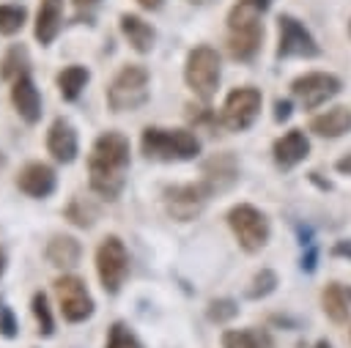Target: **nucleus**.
<instances>
[{
    "mask_svg": "<svg viewBox=\"0 0 351 348\" xmlns=\"http://www.w3.org/2000/svg\"><path fill=\"white\" fill-rule=\"evenodd\" d=\"M203 181L214 189V192H219V189H228L233 181H236V162H233V156H228V153H222V156H214V159H208L206 164H203Z\"/></svg>",
    "mask_w": 351,
    "mask_h": 348,
    "instance_id": "aec40b11",
    "label": "nucleus"
},
{
    "mask_svg": "<svg viewBox=\"0 0 351 348\" xmlns=\"http://www.w3.org/2000/svg\"><path fill=\"white\" fill-rule=\"evenodd\" d=\"M307 153H310V142H307L304 132H299V129H291L288 134H282V137L274 142V162H277L282 170L299 164Z\"/></svg>",
    "mask_w": 351,
    "mask_h": 348,
    "instance_id": "f3484780",
    "label": "nucleus"
},
{
    "mask_svg": "<svg viewBox=\"0 0 351 348\" xmlns=\"http://www.w3.org/2000/svg\"><path fill=\"white\" fill-rule=\"evenodd\" d=\"M55 184H58L55 181V170L49 164H44V162H30L16 175L19 192H25L27 197H36V200L49 197L55 192Z\"/></svg>",
    "mask_w": 351,
    "mask_h": 348,
    "instance_id": "4468645a",
    "label": "nucleus"
},
{
    "mask_svg": "<svg viewBox=\"0 0 351 348\" xmlns=\"http://www.w3.org/2000/svg\"><path fill=\"white\" fill-rule=\"evenodd\" d=\"M96 274L104 293H118L129 274V252L118 236H107L96 249Z\"/></svg>",
    "mask_w": 351,
    "mask_h": 348,
    "instance_id": "39448f33",
    "label": "nucleus"
},
{
    "mask_svg": "<svg viewBox=\"0 0 351 348\" xmlns=\"http://www.w3.org/2000/svg\"><path fill=\"white\" fill-rule=\"evenodd\" d=\"M145 101H148V69L137 66V63L123 66L107 88L110 110L112 112H132V110H140Z\"/></svg>",
    "mask_w": 351,
    "mask_h": 348,
    "instance_id": "20e7f679",
    "label": "nucleus"
},
{
    "mask_svg": "<svg viewBox=\"0 0 351 348\" xmlns=\"http://www.w3.org/2000/svg\"><path fill=\"white\" fill-rule=\"evenodd\" d=\"M137 3H140L145 11H159V8H162V0H137Z\"/></svg>",
    "mask_w": 351,
    "mask_h": 348,
    "instance_id": "c9c22d12",
    "label": "nucleus"
},
{
    "mask_svg": "<svg viewBox=\"0 0 351 348\" xmlns=\"http://www.w3.org/2000/svg\"><path fill=\"white\" fill-rule=\"evenodd\" d=\"M101 0H74V5H77V11H93L96 5H99Z\"/></svg>",
    "mask_w": 351,
    "mask_h": 348,
    "instance_id": "f704fd0d",
    "label": "nucleus"
},
{
    "mask_svg": "<svg viewBox=\"0 0 351 348\" xmlns=\"http://www.w3.org/2000/svg\"><path fill=\"white\" fill-rule=\"evenodd\" d=\"M332 255H346V258H351V241L335 244V247H332Z\"/></svg>",
    "mask_w": 351,
    "mask_h": 348,
    "instance_id": "72a5a7b5",
    "label": "nucleus"
},
{
    "mask_svg": "<svg viewBox=\"0 0 351 348\" xmlns=\"http://www.w3.org/2000/svg\"><path fill=\"white\" fill-rule=\"evenodd\" d=\"M0 334L8 337V340L16 337V318L8 307H0Z\"/></svg>",
    "mask_w": 351,
    "mask_h": 348,
    "instance_id": "2f4dec72",
    "label": "nucleus"
},
{
    "mask_svg": "<svg viewBox=\"0 0 351 348\" xmlns=\"http://www.w3.org/2000/svg\"><path fill=\"white\" fill-rule=\"evenodd\" d=\"M313 348H332V345H329V343H326V340H321V343H315V345H313Z\"/></svg>",
    "mask_w": 351,
    "mask_h": 348,
    "instance_id": "58836bf2",
    "label": "nucleus"
},
{
    "mask_svg": "<svg viewBox=\"0 0 351 348\" xmlns=\"http://www.w3.org/2000/svg\"><path fill=\"white\" fill-rule=\"evenodd\" d=\"M271 5V0H239L228 14V49L236 60H252L261 38L263 25L261 16Z\"/></svg>",
    "mask_w": 351,
    "mask_h": 348,
    "instance_id": "f03ea898",
    "label": "nucleus"
},
{
    "mask_svg": "<svg viewBox=\"0 0 351 348\" xmlns=\"http://www.w3.org/2000/svg\"><path fill=\"white\" fill-rule=\"evenodd\" d=\"M277 112H274V118L277 121H285L288 115H291V101H277V107H274Z\"/></svg>",
    "mask_w": 351,
    "mask_h": 348,
    "instance_id": "473e14b6",
    "label": "nucleus"
},
{
    "mask_svg": "<svg viewBox=\"0 0 351 348\" xmlns=\"http://www.w3.org/2000/svg\"><path fill=\"white\" fill-rule=\"evenodd\" d=\"M104 348H143V343L137 340V334L126 326V323H112L107 332V345Z\"/></svg>",
    "mask_w": 351,
    "mask_h": 348,
    "instance_id": "cd10ccee",
    "label": "nucleus"
},
{
    "mask_svg": "<svg viewBox=\"0 0 351 348\" xmlns=\"http://www.w3.org/2000/svg\"><path fill=\"white\" fill-rule=\"evenodd\" d=\"M337 170H340V173H348V175H351V156H343V159L337 162Z\"/></svg>",
    "mask_w": 351,
    "mask_h": 348,
    "instance_id": "e433bc0d",
    "label": "nucleus"
},
{
    "mask_svg": "<svg viewBox=\"0 0 351 348\" xmlns=\"http://www.w3.org/2000/svg\"><path fill=\"white\" fill-rule=\"evenodd\" d=\"M277 30H280L277 58H315L321 52L318 44H315V38L310 36V30L299 19L282 14L277 19Z\"/></svg>",
    "mask_w": 351,
    "mask_h": 348,
    "instance_id": "9b49d317",
    "label": "nucleus"
},
{
    "mask_svg": "<svg viewBox=\"0 0 351 348\" xmlns=\"http://www.w3.org/2000/svg\"><path fill=\"white\" fill-rule=\"evenodd\" d=\"M82 255V247L74 236H52V241L47 244V260L58 269H71L77 266Z\"/></svg>",
    "mask_w": 351,
    "mask_h": 348,
    "instance_id": "412c9836",
    "label": "nucleus"
},
{
    "mask_svg": "<svg viewBox=\"0 0 351 348\" xmlns=\"http://www.w3.org/2000/svg\"><path fill=\"white\" fill-rule=\"evenodd\" d=\"M274 285H277V277H274V271L263 269V271L255 277V288L250 290V299H261V296L271 293V290H274Z\"/></svg>",
    "mask_w": 351,
    "mask_h": 348,
    "instance_id": "c756f323",
    "label": "nucleus"
},
{
    "mask_svg": "<svg viewBox=\"0 0 351 348\" xmlns=\"http://www.w3.org/2000/svg\"><path fill=\"white\" fill-rule=\"evenodd\" d=\"M293 96L302 101L304 110H315L321 107L326 99H332L335 93H340V79L335 74H324V71H310L304 77H296L291 85Z\"/></svg>",
    "mask_w": 351,
    "mask_h": 348,
    "instance_id": "f8f14e48",
    "label": "nucleus"
},
{
    "mask_svg": "<svg viewBox=\"0 0 351 348\" xmlns=\"http://www.w3.org/2000/svg\"><path fill=\"white\" fill-rule=\"evenodd\" d=\"M228 225L236 233L244 252H258L269 241V219L255 206H247V203L233 206L228 211Z\"/></svg>",
    "mask_w": 351,
    "mask_h": 348,
    "instance_id": "0eeeda50",
    "label": "nucleus"
},
{
    "mask_svg": "<svg viewBox=\"0 0 351 348\" xmlns=\"http://www.w3.org/2000/svg\"><path fill=\"white\" fill-rule=\"evenodd\" d=\"M30 310H33V318L38 323V334L41 337H49L55 332V321H52V312H49V301L44 293H36L33 301H30Z\"/></svg>",
    "mask_w": 351,
    "mask_h": 348,
    "instance_id": "bb28decb",
    "label": "nucleus"
},
{
    "mask_svg": "<svg viewBox=\"0 0 351 348\" xmlns=\"http://www.w3.org/2000/svg\"><path fill=\"white\" fill-rule=\"evenodd\" d=\"M184 77H186V85L203 99L208 101L219 85V55L217 49L211 47H195L186 58V66H184Z\"/></svg>",
    "mask_w": 351,
    "mask_h": 348,
    "instance_id": "423d86ee",
    "label": "nucleus"
},
{
    "mask_svg": "<svg viewBox=\"0 0 351 348\" xmlns=\"http://www.w3.org/2000/svg\"><path fill=\"white\" fill-rule=\"evenodd\" d=\"M129 173V140L110 129L101 132L88 153V181L90 189L104 200H118L126 186Z\"/></svg>",
    "mask_w": 351,
    "mask_h": 348,
    "instance_id": "f257e3e1",
    "label": "nucleus"
},
{
    "mask_svg": "<svg viewBox=\"0 0 351 348\" xmlns=\"http://www.w3.org/2000/svg\"><path fill=\"white\" fill-rule=\"evenodd\" d=\"M77 148H80V142H77L74 126L66 118H55L47 132V151L52 153V159L60 164H69L77 159Z\"/></svg>",
    "mask_w": 351,
    "mask_h": 348,
    "instance_id": "2eb2a0df",
    "label": "nucleus"
},
{
    "mask_svg": "<svg viewBox=\"0 0 351 348\" xmlns=\"http://www.w3.org/2000/svg\"><path fill=\"white\" fill-rule=\"evenodd\" d=\"M25 71H27V49H25V44H11L0 60V79L14 82Z\"/></svg>",
    "mask_w": 351,
    "mask_h": 348,
    "instance_id": "393cba45",
    "label": "nucleus"
},
{
    "mask_svg": "<svg viewBox=\"0 0 351 348\" xmlns=\"http://www.w3.org/2000/svg\"><path fill=\"white\" fill-rule=\"evenodd\" d=\"M66 216H69L74 225H80V227H90L93 219H96V211H93L90 206H85L82 200H71V206L66 208Z\"/></svg>",
    "mask_w": 351,
    "mask_h": 348,
    "instance_id": "c85d7f7f",
    "label": "nucleus"
},
{
    "mask_svg": "<svg viewBox=\"0 0 351 348\" xmlns=\"http://www.w3.org/2000/svg\"><path fill=\"white\" fill-rule=\"evenodd\" d=\"M211 186L206 181H197V184H181V186H170L165 189V206H167V214L178 222H186V219H195L203 206L208 203L211 197Z\"/></svg>",
    "mask_w": 351,
    "mask_h": 348,
    "instance_id": "1a4fd4ad",
    "label": "nucleus"
},
{
    "mask_svg": "<svg viewBox=\"0 0 351 348\" xmlns=\"http://www.w3.org/2000/svg\"><path fill=\"white\" fill-rule=\"evenodd\" d=\"M321 301H324V312H326L335 323H343V321L351 315V290L343 288L340 282H329V285L324 288Z\"/></svg>",
    "mask_w": 351,
    "mask_h": 348,
    "instance_id": "4be33fe9",
    "label": "nucleus"
},
{
    "mask_svg": "<svg viewBox=\"0 0 351 348\" xmlns=\"http://www.w3.org/2000/svg\"><path fill=\"white\" fill-rule=\"evenodd\" d=\"M222 345L225 348H274V340L261 329H241V332L236 329L222 334Z\"/></svg>",
    "mask_w": 351,
    "mask_h": 348,
    "instance_id": "b1692460",
    "label": "nucleus"
},
{
    "mask_svg": "<svg viewBox=\"0 0 351 348\" xmlns=\"http://www.w3.org/2000/svg\"><path fill=\"white\" fill-rule=\"evenodd\" d=\"M236 312H239V307H236L230 299L211 301V307H208V318H211V321H228V318H233Z\"/></svg>",
    "mask_w": 351,
    "mask_h": 348,
    "instance_id": "7c9ffc66",
    "label": "nucleus"
},
{
    "mask_svg": "<svg viewBox=\"0 0 351 348\" xmlns=\"http://www.w3.org/2000/svg\"><path fill=\"white\" fill-rule=\"evenodd\" d=\"M258 110H261V90H255V88H236V90L228 93L219 118H222L225 129L244 132L258 118Z\"/></svg>",
    "mask_w": 351,
    "mask_h": 348,
    "instance_id": "9d476101",
    "label": "nucleus"
},
{
    "mask_svg": "<svg viewBox=\"0 0 351 348\" xmlns=\"http://www.w3.org/2000/svg\"><path fill=\"white\" fill-rule=\"evenodd\" d=\"M60 19H63V0H41L38 11H36V41L41 47H49L60 30Z\"/></svg>",
    "mask_w": 351,
    "mask_h": 348,
    "instance_id": "dca6fc26",
    "label": "nucleus"
},
{
    "mask_svg": "<svg viewBox=\"0 0 351 348\" xmlns=\"http://www.w3.org/2000/svg\"><path fill=\"white\" fill-rule=\"evenodd\" d=\"M348 129H351V110L346 107H332L310 121V132H315L318 137H340Z\"/></svg>",
    "mask_w": 351,
    "mask_h": 348,
    "instance_id": "6ab92c4d",
    "label": "nucleus"
},
{
    "mask_svg": "<svg viewBox=\"0 0 351 348\" xmlns=\"http://www.w3.org/2000/svg\"><path fill=\"white\" fill-rule=\"evenodd\" d=\"M121 33L123 38L132 44L134 52H151L154 49V41H156V30L137 14H121Z\"/></svg>",
    "mask_w": 351,
    "mask_h": 348,
    "instance_id": "a211bd4d",
    "label": "nucleus"
},
{
    "mask_svg": "<svg viewBox=\"0 0 351 348\" xmlns=\"http://www.w3.org/2000/svg\"><path fill=\"white\" fill-rule=\"evenodd\" d=\"M3 269H5V252L0 249V274H3Z\"/></svg>",
    "mask_w": 351,
    "mask_h": 348,
    "instance_id": "4c0bfd02",
    "label": "nucleus"
},
{
    "mask_svg": "<svg viewBox=\"0 0 351 348\" xmlns=\"http://www.w3.org/2000/svg\"><path fill=\"white\" fill-rule=\"evenodd\" d=\"M55 296L60 304V315L69 323H80V321L93 315V299H90L88 288L80 277L63 274L60 279H55Z\"/></svg>",
    "mask_w": 351,
    "mask_h": 348,
    "instance_id": "6e6552de",
    "label": "nucleus"
},
{
    "mask_svg": "<svg viewBox=\"0 0 351 348\" xmlns=\"http://www.w3.org/2000/svg\"><path fill=\"white\" fill-rule=\"evenodd\" d=\"M140 148L145 159L154 162H186L200 153V140L189 129L145 126L140 137Z\"/></svg>",
    "mask_w": 351,
    "mask_h": 348,
    "instance_id": "7ed1b4c3",
    "label": "nucleus"
},
{
    "mask_svg": "<svg viewBox=\"0 0 351 348\" xmlns=\"http://www.w3.org/2000/svg\"><path fill=\"white\" fill-rule=\"evenodd\" d=\"M11 101H14V107H16V112H19V118L25 123L33 126V123L41 121V93H38L30 71L19 74L11 82Z\"/></svg>",
    "mask_w": 351,
    "mask_h": 348,
    "instance_id": "ddd939ff",
    "label": "nucleus"
},
{
    "mask_svg": "<svg viewBox=\"0 0 351 348\" xmlns=\"http://www.w3.org/2000/svg\"><path fill=\"white\" fill-rule=\"evenodd\" d=\"M88 79H90V74L85 66H66L63 71H58V90L66 101H74L82 93V88L88 85Z\"/></svg>",
    "mask_w": 351,
    "mask_h": 348,
    "instance_id": "5701e85b",
    "label": "nucleus"
},
{
    "mask_svg": "<svg viewBox=\"0 0 351 348\" xmlns=\"http://www.w3.org/2000/svg\"><path fill=\"white\" fill-rule=\"evenodd\" d=\"M27 22V11L22 5H0V33L3 36H14L25 27Z\"/></svg>",
    "mask_w": 351,
    "mask_h": 348,
    "instance_id": "a878e982",
    "label": "nucleus"
}]
</instances>
